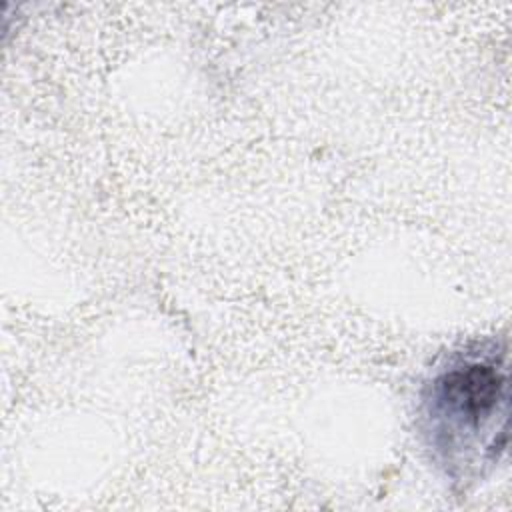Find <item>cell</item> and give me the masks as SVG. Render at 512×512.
Listing matches in <instances>:
<instances>
[{"mask_svg":"<svg viewBox=\"0 0 512 512\" xmlns=\"http://www.w3.org/2000/svg\"><path fill=\"white\" fill-rule=\"evenodd\" d=\"M424 436L452 480L482 476L506 450V350L476 344L454 352L422 394Z\"/></svg>","mask_w":512,"mask_h":512,"instance_id":"1","label":"cell"}]
</instances>
